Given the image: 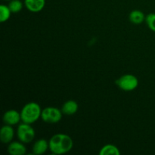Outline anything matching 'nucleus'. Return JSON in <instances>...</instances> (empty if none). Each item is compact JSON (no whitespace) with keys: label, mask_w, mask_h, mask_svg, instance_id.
I'll use <instances>...</instances> for the list:
<instances>
[{"label":"nucleus","mask_w":155,"mask_h":155,"mask_svg":"<svg viewBox=\"0 0 155 155\" xmlns=\"http://www.w3.org/2000/svg\"><path fill=\"white\" fill-rule=\"evenodd\" d=\"M45 0H24V5L27 9L33 13L41 12L44 8Z\"/></svg>","instance_id":"8"},{"label":"nucleus","mask_w":155,"mask_h":155,"mask_svg":"<svg viewBox=\"0 0 155 155\" xmlns=\"http://www.w3.org/2000/svg\"><path fill=\"white\" fill-rule=\"evenodd\" d=\"M15 136V131L12 126L6 125L3 126L0 130V140L4 144H9L12 142Z\"/></svg>","instance_id":"7"},{"label":"nucleus","mask_w":155,"mask_h":155,"mask_svg":"<svg viewBox=\"0 0 155 155\" xmlns=\"http://www.w3.org/2000/svg\"><path fill=\"white\" fill-rule=\"evenodd\" d=\"M78 108L79 105L77 101H74V100H69L63 104L61 107V111L63 114L73 115L77 113Z\"/></svg>","instance_id":"11"},{"label":"nucleus","mask_w":155,"mask_h":155,"mask_svg":"<svg viewBox=\"0 0 155 155\" xmlns=\"http://www.w3.org/2000/svg\"><path fill=\"white\" fill-rule=\"evenodd\" d=\"M48 143L49 150L54 154H66L74 146V142L71 137L64 133H58L51 136Z\"/></svg>","instance_id":"1"},{"label":"nucleus","mask_w":155,"mask_h":155,"mask_svg":"<svg viewBox=\"0 0 155 155\" xmlns=\"http://www.w3.org/2000/svg\"><path fill=\"white\" fill-rule=\"evenodd\" d=\"M49 149V143L45 139H41L36 141L33 146V154L36 155L43 154Z\"/></svg>","instance_id":"10"},{"label":"nucleus","mask_w":155,"mask_h":155,"mask_svg":"<svg viewBox=\"0 0 155 155\" xmlns=\"http://www.w3.org/2000/svg\"><path fill=\"white\" fill-rule=\"evenodd\" d=\"M4 1H11V0H4Z\"/></svg>","instance_id":"17"},{"label":"nucleus","mask_w":155,"mask_h":155,"mask_svg":"<svg viewBox=\"0 0 155 155\" xmlns=\"http://www.w3.org/2000/svg\"><path fill=\"white\" fill-rule=\"evenodd\" d=\"M117 86L121 90L131 92L135 90L139 86V80L133 74H125L118 78L115 82Z\"/></svg>","instance_id":"3"},{"label":"nucleus","mask_w":155,"mask_h":155,"mask_svg":"<svg viewBox=\"0 0 155 155\" xmlns=\"http://www.w3.org/2000/svg\"><path fill=\"white\" fill-rule=\"evenodd\" d=\"M21 120V113L15 110H9L3 115V121L5 124L14 126L18 124Z\"/></svg>","instance_id":"6"},{"label":"nucleus","mask_w":155,"mask_h":155,"mask_svg":"<svg viewBox=\"0 0 155 155\" xmlns=\"http://www.w3.org/2000/svg\"><path fill=\"white\" fill-rule=\"evenodd\" d=\"M145 22H146L148 28L155 32V13L148 14L145 17Z\"/></svg>","instance_id":"16"},{"label":"nucleus","mask_w":155,"mask_h":155,"mask_svg":"<svg viewBox=\"0 0 155 155\" xmlns=\"http://www.w3.org/2000/svg\"><path fill=\"white\" fill-rule=\"evenodd\" d=\"M8 152L11 155H24L27 152V148L21 141L12 142L8 146Z\"/></svg>","instance_id":"9"},{"label":"nucleus","mask_w":155,"mask_h":155,"mask_svg":"<svg viewBox=\"0 0 155 155\" xmlns=\"http://www.w3.org/2000/svg\"><path fill=\"white\" fill-rule=\"evenodd\" d=\"M17 136L18 139L23 143H30L34 139L36 133L33 127L30 124L23 123L20 124L17 130Z\"/></svg>","instance_id":"4"},{"label":"nucleus","mask_w":155,"mask_h":155,"mask_svg":"<svg viewBox=\"0 0 155 155\" xmlns=\"http://www.w3.org/2000/svg\"><path fill=\"white\" fill-rule=\"evenodd\" d=\"M130 21L133 24H141L145 21V16L142 12L139 10H133L130 14Z\"/></svg>","instance_id":"12"},{"label":"nucleus","mask_w":155,"mask_h":155,"mask_svg":"<svg viewBox=\"0 0 155 155\" xmlns=\"http://www.w3.org/2000/svg\"><path fill=\"white\" fill-rule=\"evenodd\" d=\"M11 14H12V12L8 6L5 5H0V21L2 23L7 21L10 18Z\"/></svg>","instance_id":"14"},{"label":"nucleus","mask_w":155,"mask_h":155,"mask_svg":"<svg viewBox=\"0 0 155 155\" xmlns=\"http://www.w3.org/2000/svg\"><path fill=\"white\" fill-rule=\"evenodd\" d=\"M120 151L117 146L114 145H106L101 148L99 151L100 155H120Z\"/></svg>","instance_id":"13"},{"label":"nucleus","mask_w":155,"mask_h":155,"mask_svg":"<svg viewBox=\"0 0 155 155\" xmlns=\"http://www.w3.org/2000/svg\"><path fill=\"white\" fill-rule=\"evenodd\" d=\"M62 111L57 107H47L42 110L41 118L47 124H56L62 118Z\"/></svg>","instance_id":"5"},{"label":"nucleus","mask_w":155,"mask_h":155,"mask_svg":"<svg viewBox=\"0 0 155 155\" xmlns=\"http://www.w3.org/2000/svg\"><path fill=\"white\" fill-rule=\"evenodd\" d=\"M8 6L10 8L12 13H18L22 10L24 4L20 0H11V1H9Z\"/></svg>","instance_id":"15"},{"label":"nucleus","mask_w":155,"mask_h":155,"mask_svg":"<svg viewBox=\"0 0 155 155\" xmlns=\"http://www.w3.org/2000/svg\"><path fill=\"white\" fill-rule=\"evenodd\" d=\"M42 114V109L39 104L30 102L23 107L21 111V121L26 124H32L37 121Z\"/></svg>","instance_id":"2"}]
</instances>
